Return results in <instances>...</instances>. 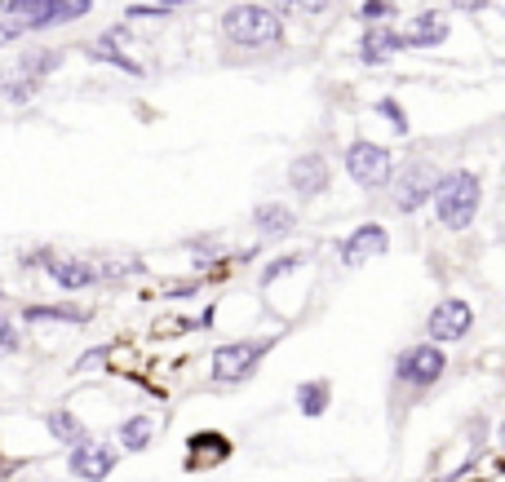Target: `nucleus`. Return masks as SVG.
<instances>
[{
    "label": "nucleus",
    "instance_id": "obj_1",
    "mask_svg": "<svg viewBox=\"0 0 505 482\" xmlns=\"http://www.w3.org/2000/svg\"><path fill=\"white\" fill-rule=\"evenodd\" d=\"M479 195H484V191H479V177L466 173V168L439 177V186H435L439 222H443L448 231H466V226L475 222V213H479Z\"/></svg>",
    "mask_w": 505,
    "mask_h": 482
},
{
    "label": "nucleus",
    "instance_id": "obj_2",
    "mask_svg": "<svg viewBox=\"0 0 505 482\" xmlns=\"http://www.w3.org/2000/svg\"><path fill=\"white\" fill-rule=\"evenodd\" d=\"M222 31L244 49H270V45L284 40V27H279L275 9H266V4H236L222 18Z\"/></svg>",
    "mask_w": 505,
    "mask_h": 482
},
{
    "label": "nucleus",
    "instance_id": "obj_3",
    "mask_svg": "<svg viewBox=\"0 0 505 482\" xmlns=\"http://www.w3.org/2000/svg\"><path fill=\"white\" fill-rule=\"evenodd\" d=\"M346 173L360 182V186H368V191H377L390 182V173H394V164H390V151L377 146V142H351V151H346Z\"/></svg>",
    "mask_w": 505,
    "mask_h": 482
},
{
    "label": "nucleus",
    "instance_id": "obj_4",
    "mask_svg": "<svg viewBox=\"0 0 505 482\" xmlns=\"http://www.w3.org/2000/svg\"><path fill=\"white\" fill-rule=\"evenodd\" d=\"M470 328H475V310H470L466 301H457V297L439 301V306L430 310V319H426V332H430L435 341H461Z\"/></svg>",
    "mask_w": 505,
    "mask_h": 482
},
{
    "label": "nucleus",
    "instance_id": "obj_5",
    "mask_svg": "<svg viewBox=\"0 0 505 482\" xmlns=\"http://www.w3.org/2000/svg\"><path fill=\"white\" fill-rule=\"evenodd\" d=\"M443 350L439 346H408L403 355H399V380H408V385H435L439 376H443Z\"/></svg>",
    "mask_w": 505,
    "mask_h": 482
},
{
    "label": "nucleus",
    "instance_id": "obj_6",
    "mask_svg": "<svg viewBox=\"0 0 505 482\" xmlns=\"http://www.w3.org/2000/svg\"><path fill=\"white\" fill-rule=\"evenodd\" d=\"M435 186H439V168L435 164H412L403 177H399V186H394V204L403 208V213H412V208H421L430 195H435Z\"/></svg>",
    "mask_w": 505,
    "mask_h": 482
},
{
    "label": "nucleus",
    "instance_id": "obj_7",
    "mask_svg": "<svg viewBox=\"0 0 505 482\" xmlns=\"http://www.w3.org/2000/svg\"><path fill=\"white\" fill-rule=\"evenodd\" d=\"M261 359V341H236L213 355V380H244Z\"/></svg>",
    "mask_w": 505,
    "mask_h": 482
},
{
    "label": "nucleus",
    "instance_id": "obj_8",
    "mask_svg": "<svg viewBox=\"0 0 505 482\" xmlns=\"http://www.w3.org/2000/svg\"><path fill=\"white\" fill-rule=\"evenodd\" d=\"M116 470V452L112 447H103V443H76L71 447V474L76 478H89V482H103L107 474Z\"/></svg>",
    "mask_w": 505,
    "mask_h": 482
},
{
    "label": "nucleus",
    "instance_id": "obj_9",
    "mask_svg": "<svg viewBox=\"0 0 505 482\" xmlns=\"http://www.w3.org/2000/svg\"><path fill=\"white\" fill-rule=\"evenodd\" d=\"M288 182H293V191H297L302 200H315V195H324V186H328V164H324L319 155H302V159H293Z\"/></svg>",
    "mask_w": 505,
    "mask_h": 482
},
{
    "label": "nucleus",
    "instance_id": "obj_10",
    "mask_svg": "<svg viewBox=\"0 0 505 482\" xmlns=\"http://www.w3.org/2000/svg\"><path fill=\"white\" fill-rule=\"evenodd\" d=\"M45 261V270L54 274V283H62V288H89L94 279H98V270L89 266V261H80V257H40Z\"/></svg>",
    "mask_w": 505,
    "mask_h": 482
},
{
    "label": "nucleus",
    "instance_id": "obj_11",
    "mask_svg": "<svg viewBox=\"0 0 505 482\" xmlns=\"http://www.w3.org/2000/svg\"><path fill=\"white\" fill-rule=\"evenodd\" d=\"M385 248H390V240H385L381 226H360L351 240L342 243V261H346V266H364L368 257H381Z\"/></svg>",
    "mask_w": 505,
    "mask_h": 482
},
{
    "label": "nucleus",
    "instance_id": "obj_12",
    "mask_svg": "<svg viewBox=\"0 0 505 482\" xmlns=\"http://www.w3.org/2000/svg\"><path fill=\"white\" fill-rule=\"evenodd\" d=\"M399 40H403V45H443V40H448V22H443V13H417V18L403 27Z\"/></svg>",
    "mask_w": 505,
    "mask_h": 482
},
{
    "label": "nucleus",
    "instance_id": "obj_13",
    "mask_svg": "<svg viewBox=\"0 0 505 482\" xmlns=\"http://www.w3.org/2000/svg\"><path fill=\"white\" fill-rule=\"evenodd\" d=\"M22 319L27 323H85L89 310H76V306H27Z\"/></svg>",
    "mask_w": 505,
    "mask_h": 482
},
{
    "label": "nucleus",
    "instance_id": "obj_14",
    "mask_svg": "<svg viewBox=\"0 0 505 482\" xmlns=\"http://www.w3.org/2000/svg\"><path fill=\"white\" fill-rule=\"evenodd\" d=\"M252 222H257L261 235H288V231H293V213H288L284 204H261V208L252 213Z\"/></svg>",
    "mask_w": 505,
    "mask_h": 482
},
{
    "label": "nucleus",
    "instance_id": "obj_15",
    "mask_svg": "<svg viewBox=\"0 0 505 482\" xmlns=\"http://www.w3.org/2000/svg\"><path fill=\"white\" fill-rule=\"evenodd\" d=\"M49 434H54L58 443H67V447H76V443L89 438V429H85L71 412H49Z\"/></svg>",
    "mask_w": 505,
    "mask_h": 482
},
{
    "label": "nucleus",
    "instance_id": "obj_16",
    "mask_svg": "<svg viewBox=\"0 0 505 482\" xmlns=\"http://www.w3.org/2000/svg\"><path fill=\"white\" fill-rule=\"evenodd\" d=\"M394 49H403V40H399V36H390V31H381V27L364 36V62H385Z\"/></svg>",
    "mask_w": 505,
    "mask_h": 482
},
{
    "label": "nucleus",
    "instance_id": "obj_17",
    "mask_svg": "<svg viewBox=\"0 0 505 482\" xmlns=\"http://www.w3.org/2000/svg\"><path fill=\"white\" fill-rule=\"evenodd\" d=\"M151 434H155V425H151L146 416H133V421L120 425V447H125V452H142V447L151 443Z\"/></svg>",
    "mask_w": 505,
    "mask_h": 482
},
{
    "label": "nucleus",
    "instance_id": "obj_18",
    "mask_svg": "<svg viewBox=\"0 0 505 482\" xmlns=\"http://www.w3.org/2000/svg\"><path fill=\"white\" fill-rule=\"evenodd\" d=\"M297 403H302L306 416H319V412L328 407V380H310V385H302V389H297Z\"/></svg>",
    "mask_w": 505,
    "mask_h": 482
},
{
    "label": "nucleus",
    "instance_id": "obj_19",
    "mask_svg": "<svg viewBox=\"0 0 505 482\" xmlns=\"http://www.w3.org/2000/svg\"><path fill=\"white\" fill-rule=\"evenodd\" d=\"M89 53H94V58H103V62H112V67H120V71H128V76H137V71H142L137 62H128L120 49H112V40H98V45H89Z\"/></svg>",
    "mask_w": 505,
    "mask_h": 482
},
{
    "label": "nucleus",
    "instance_id": "obj_20",
    "mask_svg": "<svg viewBox=\"0 0 505 482\" xmlns=\"http://www.w3.org/2000/svg\"><path fill=\"white\" fill-rule=\"evenodd\" d=\"M18 36H27V22H22V18H4V22H0V45H9V40H18Z\"/></svg>",
    "mask_w": 505,
    "mask_h": 482
},
{
    "label": "nucleus",
    "instance_id": "obj_21",
    "mask_svg": "<svg viewBox=\"0 0 505 482\" xmlns=\"http://www.w3.org/2000/svg\"><path fill=\"white\" fill-rule=\"evenodd\" d=\"M390 9H394L390 0H364V9H360V13L373 22V18H390Z\"/></svg>",
    "mask_w": 505,
    "mask_h": 482
},
{
    "label": "nucleus",
    "instance_id": "obj_22",
    "mask_svg": "<svg viewBox=\"0 0 505 482\" xmlns=\"http://www.w3.org/2000/svg\"><path fill=\"white\" fill-rule=\"evenodd\" d=\"M293 266H302V257H284V261H275V266H266V274H261V283H270V279H279L284 270H293Z\"/></svg>",
    "mask_w": 505,
    "mask_h": 482
},
{
    "label": "nucleus",
    "instance_id": "obj_23",
    "mask_svg": "<svg viewBox=\"0 0 505 482\" xmlns=\"http://www.w3.org/2000/svg\"><path fill=\"white\" fill-rule=\"evenodd\" d=\"M377 107H381V111H385V116H390V124H394V128H399V133H403V128H408V120H403V116H399V102H390V98H381Z\"/></svg>",
    "mask_w": 505,
    "mask_h": 482
},
{
    "label": "nucleus",
    "instance_id": "obj_24",
    "mask_svg": "<svg viewBox=\"0 0 505 482\" xmlns=\"http://www.w3.org/2000/svg\"><path fill=\"white\" fill-rule=\"evenodd\" d=\"M13 346H18V337H13V328L0 319V350H13Z\"/></svg>",
    "mask_w": 505,
    "mask_h": 482
},
{
    "label": "nucleus",
    "instance_id": "obj_25",
    "mask_svg": "<svg viewBox=\"0 0 505 482\" xmlns=\"http://www.w3.org/2000/svg\"><path fill=\"white\" fill-rule=\"evenodd\" d=\"M297 9H306V13H324L328 0H297Z\"/></svg>",
    "mask_w": 505,
    "mask_h": 482
},
{
    "label": "nucleus",
    "instance_id": "obj_26",
    "mask_svg": "<svg viewBox=\"0 0 505 482\" xmlns=\"http://www.w3.org/2000/svg\"><path fill=\"white\" fill-rule=\"evenodd\" d=\"M452 4H457V9H484L488 0H452Z\"/></svg>",
    "mask_w": 505,
    "mask_h": 482
},
{
    "label": "nucleus",
    "instance_id": "obj_27",
    "mask_svg": "<svg viewBox=\"0 0 505 482\" xmlns=\"http://www.w3.org/2000/svg\"><path fill=\"white\" fill-rule=\"evenodd\" d=\"M275 4H279V9H297V0H275Z\"/></svg>",
    "mask_w": 505,
    "mask_h": 482
},
{
    "label": "nucleus",
    "instance_id": "obj_28",
    "mask_svg": "<svg viewBox=\"0 0 505 482\" xmlns=\"http://www.w3.org/2000/svg\"><path fill=\"white\" fill-rule=\"evenodd\" d=\"M0 301H4V292H0Z\"/></svg>",
    "mask_w": 505,
    "mask_h": 482
},
{
    "label": "nucleus",
    "instance_id": "obj_29",
    "mask_svg": "<svg viewBox=\"0 0 505 482\" xmlns=\"http://www.w3.org/2000/svg\"><path fill=\"white\" fill-rule=\"evenodd\" d=\"M501 434H505V429H501ZM501 443H505V438H501Z\"/></svg>",
    "mask_w": 505,
    "mask_h": 482
}]
</instances>
